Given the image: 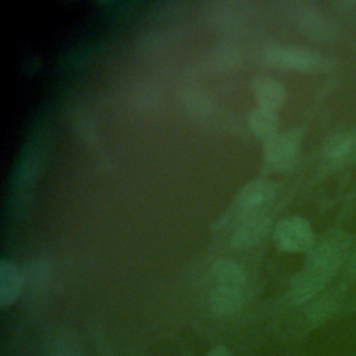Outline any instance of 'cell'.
I'll list each match as a JSON object with an SVG mask.
<instances>
[{
    "mask_svg": "<svg viewBox=\"0 0 356 356\" xmlns=\"http://www.w3.org/2000/svg\"><path fill=\"white\" fill-rule=\"evenodd\" d=\"M346 250L342 236L325 239L310 249L303 270L293 280L291 298L296 303H303L320 292L338 270Z\"/></svg>",
    "mask_w": 356,
    "mask_h": 356,
    "instance_id": "1",
    "label": "cell"
},
{
    "mask_svg": "<svg viewBox=\"0 0 356 356\" xmlns=\"http://www.w3.org/2000/svg\"><path fill=\"white\" fill-rule=\"evenodd\" d=\"M273 234L278 248L286 252L310 250L314 243L313 228L300 216H288L280 220Z\"/></svg>",
    "mask_w": 356,
    "mask_h": 356,
    "instance_id": "2",
    "label": "cell"
},
{
    "mask_svg": "<svg viewBox=\"0 0 356 356\" xmlns=\"http://www.w3.org/2000/svg\"><path fill=\"white\" fill-rule=\"evenodd\" d=\"M302 134L298 129L278 134L264 143V157L275 170H286L295 161L300 150Z\"/></svg>",
    "mask_w": 356,
    "mask_h": 356,
    "instance_id": "3",
    "label": "cell"
},
{
    "mask_svg": "<svg viewBox=\"0 0 356 356\" xmlns=\"http://www.w3.org/2000/svg\"><path fill=\"white\" fill-rule=\"evenodd\" d=\"M274 199V186L264 179L245 185L234 199V207L242 217L257 216Z\"/></svg>",
    "mask_w": 356,
    "mask_h": 356,
    "instance_id": "4",
    "label": "cell"
},
{
    "mask_svg": "<svg viewBox=\"0 0 356 356\" xmlns=\"http://www.w3.org/2000/svg\"><path fill=\"white\" fill-rule=\"evenodd\" d=\"M264 60L270 64L286 70L310 71L320 65L321 58L317 53L302 47L274 46L264 51Z\"/></svg>",
    "mask_w": 356,
    "mask_h": 356,
    "instance_id": "5",
    "label": "cell"
},
{
    "mask_svg": "<svg viewBox=\"0 0 356 356\" xmlns=\"http://www.w3.org/2000/svg\"><path fill=\"white\" fill-rule=\"evenodd\" d=\"M253 93L259 107L271 111H277L286 97L284 85L270 76H257L253 81Z\"/></svg>",
    "mask_w": 356,
    "mask_h": 356,
    "instance_id": "6",
    "label": "cell"
},
{
    "mask_svg": "<svg viewBox=\"0 0 356 356\" xmlns=\"http://www.w3.org/2000/svg\"><path fill=\"white\" fill-rule=\"evenodd\" d=\"M24 273L11 261L1 260L0 263V303L8 306L14 303L24 288Z\"/></svg>",
    "mask_w": 356,
    "mask_h": 356,
    "instance_id": "7",
    "label": "cell"
},
{
    "mask_svg": "<svg viewBox=\"0 0 356 356\" xmlns=\"http://www.w3.org/2000/svg\"><path fill=\"white\" fill-rule=\"evenodd\" d=\"M248 125L250 131L266 143L278 135L280 120L275 111L256 107L249 113Z\"/></svg>",
    "mask_w": 356,
    "mask_h": 356,
    "instance_id": "8",
    "label": "cell"
},
{
    "mask_svg": "<svg viewBox=\"0 0 356 356\" xmlns=\"http://www.w3.org/2000/svg\"><path fill=\"white\" fill-rule=\"evenodd\" d=\"M356 150V135L350 132H341L331 136L323 149V156L334 164L346 161Z\"/></svg>",
    "mask_w": 356,
    "mask_h": 356,
    "instance_id": "9",
    "label": "cell"
},
{
    "mask_svg": "<svg viewBox=\"0 0 356 356\" xmlns=\"http://www.w3.org/2000/svg\"><path fill=\"white\" fill-rule=\"evenodd\" d=\"M211 278L216 286L231 288V289H242L245 284V274L242 268L229 260H217L213 263Z\"/></svg>",
    "mask_w": 356,
    "mask_h": 356,
    "instance_id": "10",
    "label": "cell"
},
{
    "mask_svg": "<svg viewBox=\"0 0 356 356\" xmlns=\"http://www.w3.org/2000/svg\"><path fill=\"white\" fill-rule=\"evenodd\" d=\"M264 231H266V220L260 214L243 217V220L232 234L231 243L235 248L250 246L252 243L257 242L261 238Z\"/></svg>",
    "mask_w": 356,
    "mask_h": 356,
    "instance_id": "11",
    "label": "cell"
},
{
    "mask_svg": "<svg viewBox=\"0 0 356 356\" xmlns=\"http://www.w3.org/2000/svg\"><path fill=\"white\" fill-rule=\"evenodd\" d=\"M242 306V291L214 286L210 293V309L218 316H229Z\"/></svg>",
    "mask_w": 356,
    "mask_h": 356,
    "instance_id": "12",
    "label": "cell"
},
{
    "mask_svg": "<svg viewBox=\"0 0 356 356\" xmlns=\"http://www.w3.org/2000/svg\"><path fill=\"white\" fill-rule=\"evenodd\" d=\"M207 356H231V353H229V350H228L225 346L218 345V346L213 348V349L209 352Z\"/></svg>",
    "mask_w": 356,
    "mask_h": 356,
    "instance_id": "13",
    "label": "cell"
},
{
    "mask_svg": "<svg viewBox=\"0 0 356 356\" xmlns=\"http://www.w3.org/2000/svg\"><path fill=\"white\" fill-rule=\"evenodd\" d=\"M56 356H82L78 350H75V349H72V348H63V349H60L57 353H56Z\"/></svg>",
    "mask_w": 356,
    "mask_h": 356,
    "instance_id": "14",
    "label": "cell"
},
{
    "mask_svg": "<svg viewBox=\"0 0 356 356\" xmlns=\"http://www.w3.org/2000/svg\"><path fill=\"white\" fill-rule=\"evenodd\" d=\"M348 271L352 277L356 278V252L352 254L350 260H349V266H348Z\"/></svg>",
    "mask_w": 356,
    "mask_h": 356,
    "instance_id": "15",
    "label": "cell"
}]
</instances>
